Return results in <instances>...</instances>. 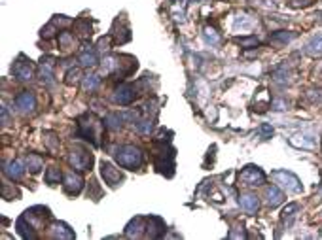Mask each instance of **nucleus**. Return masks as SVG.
<instances>
[{
	"label": "nucleus",
	"instance_id": "obj_4",
	"mask_svg": "<svg viewBox=\"0 0 322 240\" xmlns=\"http://www.w3.org/2000/svg\"><path fill=\"white\" fill-rule=\"evenodd\" d=\"M271 178L282 187V189H286L288 193H302L303 191V186L300 178L296 176V174L288 172V170H275V172H271Z\"/></svg>",
	"mask_w": 322,
	"mask_h": 240
},
{
	"label": "nucleus",
	"instance_id": "obj_21",
	"mask_svg": "<svg viewBox=\"0 0 322 240\" xmlns=\"http://www.w3.org/2000/svg\"><path fill=\"white\" fill-rule=\"evenodd\" d=\"M284 200V193L277 186H271L265 189V202H267L269 208H277L279 204H282Z\"/></svg>",
	"mask_w": 322,
	"mask_h": 240
},
{
	"label": "nucleus",
	"instance_id": "obj_28",
	"mask_svg": "<svg viewBox=\"0 0 322 240\" xmlns=\"http://www.w3.org/2000/svg\"><path fill=\"white\" fill-rule=\"evenodd\" d=\"M305 53L311 57H322V38H315L305 46Z\"/></svg>",
	"mask_w": 322,
	"mask_h": 240
},
{
	"label": "nucleus",
	"instance_id": "obj_42",
	"mask_svg": "<svg viewBox=\"0 0 322 240\" xmlns=\"http://www.w3.org/2000/svg\"><path fill=\"white\" fill-rule=\"evenodd\" d=\"M10 123V115H8V108L2 106V125H8Z\"/></svg>",
	"mask_w": 322,
	"mask_h": 240
},
{
	"label": "nucleus",
	"instance_id": "obj_37",
	"mask_svg": "<svg viewBox=\"0 0 322 240\" xmlns=\"http://www.w3.org/2000/svg\"><path fill=\"white\" fill-rule=\"evenodd\" d=\"M57 33V25H55L53 21H51V23H49V25H46V27L42 28V38H51V36H53V34Z\"/></svg>",
	"mask_w": 322,
	"mask_h": 240
},
{
	"label": "nucleus",
	"instance_id": "obj_19",
	"mask_svg": "<svg viewBox=\"0 0 322 240\" xmlns=\"http://www.w3.org/2000/svg\"><path fill=\"white\" fill-rule=\"evenodd\" d=\"M296 36H298V33H292V31H279V33H273L269 36V44H273L277 47L286 46V44L294 40Z\"/></svg>",
	"mask_w": 322,
	"mask_h": 240
},
{
	"label": "nucleus",
	"instance_id": "obj_33",
	"mask_svg": "<svg viewBox=\"0 0 322 240\" xmlns=\"http://www.w3.org/2000/svg\"><path fill=\"white\" fill-rule=\"evenodd\" d=\"M72 44H74V36L70 33H61L59 34V46L61 47H72Z\"/></svg>",
	"mask_w": 322,
	"mask_h": 240
},
{
	"label": "nucleus",
	"instance_id": "obj_31",
	"mask_svg": "<svg viewBox=\"0 0 322 240\" xmlns=\"http://www.w3.org/2000/svg\"><path fill=\"white\" fill-rule=\"evenodd\" d=\"M152 127H154V123H152L150 119H139L137 121V133L150 134L152 133Z\"/></svg>",
	"mask_w": 322,
	"mask_h": 240
},
{
	"label": "nucleus",
	"instance_id": "obj_43",
	"mask_svg": "<svg viewBox=\"0 0 322 240\" xmlns=\"http://www.w3.org/2000/svg\"><path fill=\"white\" fill-rule=\"evenodd\" d=\"M190 2H207V0H190Z\"/></svg>",
	"mask_w": 322,
	"mask_h": 240
},
{
	"label": "nucleus",
	"instance_id": "obj_6",
	"mask_svg": "<svg viewBox=\"0 0 322 240\" xmlns=\"http://www.w3.org/2000/svg\"><path fill=\"white\" fill-rule=\"evenodd\" d=\"M12 74L19 81H31L34 78V65L25 55H19L12 65Z\"/></svg>",
	"mask_w": 322,
	"mask_h": 240
},
{
	"label": "nucleus",
	"instance_id": "obj_15",
	"mask_svg": "<svg viewBox=\"0 0 322 240\" xmlns=\"http://www.w3.org/2000/svg\"><path fill=\"white\" fill-rule=\"evenodd\" d=\"M53 68H55L53 57H46V59H42L40 72H38L42 83H46V85H53Z\"/></svg>",
	"mask_w": 322,
	"mask_h": 240
},
{
	"label": "nucleus",
	"instance_id": "obj_13",
	"mask_svg": "<svg viewBox=\"0 0 322 240\" xmlns=\"http://www.w3.org/2000/svg\"><path fill=\"white\" fill-rule=\"evenodd\" d=\"M65 191H67L68 195H78L84 189V178H82L80 174H74L72 172H67L65 174Z\"/></svg>",
	"mask_w": 322,
	"mask_h": 240
},
{
	"label": "nucleus",
	"instance_id": "obj_12",
	"mask_svg": "<svg viewBox=\"0 0 322 240\" xmlns=\"http://www.w3.org/2000/svg\"><path fill=\"white\" fill-rule=\"evenodd\" d=\"M167 231L165 223L161 221V218H155V216H150L146 223V238H161Z\"/></svg>",
	"mask_w": 322,
	"mask_h": 240
},
{
	"label": "nucleus",
	"instance_id": "obj_2",
	"mask_svg": "<svg viewBox=\"0 0 322 240\" xmlns=\"http://www.w3.org/2000/svg\"><path fill=\"white\" fill-rule=\"evenodd\" d=\"M114 157L118 165L127 170H137L142 165V152L141 147L125 144V146H118L114 149Z\"/></svg>",
	"mask_w": 322,
	"mask_h": 240
},
{
	"label": "nucleus",
	"instance_id": "obj_25",
	"mask_svg": "<svg viewBox=\"0 0 322 240\" xmlns=\"http://www.w3.org/2000/svg\"><path fill=\"white\" fill-rule=\"evenodd\" d=\"M203 40H205V44H208L210 47H216V46H220V34L216 33L212 27H205L203 28Z\"/></svg>",
	"mask_w": 322,
	"mask_h": 240
},
{
	"label": "nucleus",
	"instance_id": "obj_1",
	"mask_svg": "<svg viewBox=\"0 0 322 240\" xmlns=\"http://www.w3.org/2000/svg\"><path fill=\"white\" fill-rule=\"evenodd\" d=\"M102 127H104V121L97 119L91 113H86L84 117L78 119V134L88 142H91L93 146H101Z\"/></svg>",
	"mask_w": 322,
	"mask_h": 240
},
{
	"label": "nucleus",
	"instance_id": "obj_29",
	"mask_svg": "<svg viewBox=\"0 0 322 240\" xmlns=\"http://www.w3.org/2000/svg\"><path fill=\"white\" fill-rule=\"evenodd\" d=\"M298 210H300V204H298V202H290V204H286V208L282 210V220L286 221V225H292V221H294Z\"/></svg>",
	"mask_w": 322,
	"mask_h": 240
},
{
	"label": "nucleus",
	"instance_id": "obj_23",
	"mask_svg": "<svg viewBox=\"0 0 322 240\" xmlns=\"http://www.w3.org/2000/svg\"><path fill=\"white\" fill-rule=\"evenodd\" d=\"M80 63H82V67H88V68L97 67V65H99V57L95 53V49L86 46V49L80 53Z\"/></svg>",
	"mask_w": 322,
	"mask_h": 240
},
{
	"label": "nucleus",
	"instance_id": "obj_3",
	"mask_svg": "<svg viewBox=\"0 0 322 240\" xmlns=\"http://www.w3.org/2000/svg\"><path fill=\"white\" fill-rule=\"evenodd\" d=\"M68 163H70V167H72L74 170L82 172V170L91 168V165H93V155L89 154L88 147L74 146L72 149H70V155H68Z\"/></svg>",
	"mask_w": 322,
	"mask_h": 240
},
{
	"label": "nucleus",
	"instance_id": "obj_9",
	"mask_svg": "<svg viewBox=\"0 0 322 240\" xmlns=\"http://www.w3.org/2000/svg\"><path fill=\"white\" fill-rule=\"evenodd\" d=\"M15 108L19 110L21 113H33L34 108H36V97H34L31 91H21L17 97H15Z\"/></svg>",
	"mask_w": 322,
	"mask_h": 240
},
{
	"label": "nucleus",
	"instance_id": "obj_18",
	"mask_svg": "<svg viewBox=\"0 0 322 240\" xmlns=\"http://www.w3.org/2000/svg\"><path fill=\"white\" fill-rule=\"evenodd\" d=\"M239 204H241L245 212L254 214L260 208V200H258V197L254 193H241L239 195Z\"/></svg>",
	"mask_w": 322,
	"mask_h": 240
},
{
	"label": "nucleus",
	"instance_id": "obj_41",
	"mask_svg": "<svg viewBox=\"0 0 322 240\" xmlns=\"http://www.w3.org/2000/svg\"><path fill=\"white\" fill-rule=\"evenodd\" d=\"M247 234H245V231H243V227H241V231H231L229 233V238H245Z\"/></svg>",
	"mask_w": 322,
	"mask_h": 240
},
{
	"label": "nucleus",
	"instance_id": "obj_7",
	"mask_svg": "<svg viewBox=\"0 0 322 240\" xmlns=\"http://www.w3.org/2000/svg\"><path fill=\"white\" fill-rule=\"evenodd\" d=\"M101 176L102 180H104V184H108L110 187H118L123 182V174L110 161H102L101 163Z\"/></svg>",
	"mask_w": 322,
	"mask_h": 240
},
{
	"label": "nucleus",
	"instance_id": "obj_32",
	"mask_svg": "<svg viewBox=\"0 0 322 240\" xmlns=\"http://www.w3.org/2000/svg\"><path fill=\"white\" fill-rule=\"evenodd\" d=\"M82 80V70L80 68H70L67 72V83L68 85H74V83H78V81Z\"/></svg>",
	"mask_w": 322,
	"mask_h": 240
},
{
	"label": "nucleus",
	"instance_id": "obj_17",
	"mask_svg": "<svg viewBox=\"0 0 322 240\" xmlns=\"http://www.w3.org/2000/svg\"><path fill=\"white\" fill-rule=\"evenodd\" d=\"M49 233L53 238H59V240H72L74 238V233L72 229L67 225V223H61V221H55L49 225Z\"/></svg>",
	"mask_w": 322,
	"mask_h": 240
},
{
	"label": "nucleus",
	"instance_id": "obj_40",
	"mask_svg": "<svg viewBox=\"0 0 322 240\" xmlns=\"http://www.w3.org/2000/svg\"><path fill=\"white\" fill-rule=\"evenodd\" d=\"M271 108H275V110H286L288 104H286L284 100H273V102H271Z\"/></svg>",
	"mask_w": 322,
	"mask_h": 240
},
{
	"label": "nucleus",
	"instance_id": "obj_35",
	"mask_svg": "<svg viewBox=\"0 0 322 240\" xmlns=\"http://www.w3.org/2000/svg\"><path fill=\"white\" fill-rule=\"evenodd\" d=\"M307 99L311 100L313 104H322V89H309Z\"/></svg>",
	"mask_w": 322,
	"mask_h": 240
},
{
	"label": "nucleus",
	"instance_id": "obj_14",
	"mask_svg": "<svg viewBox=\"0 0 322 240\" xmlns=\"http://www.w3.org/2000/svg\"><path fill=\"white\" fill-rule=\"evenodd\" d=\"M4 174H6L8 180L12 182H17L23 178V174H25V167H23V163H21L19 159L15 161H10V163H4Z\"/></svg>",
	"mask_w": 322,
	"mask_h": 240
},
{
	"label": "nucleus",
	"instance_id": "obj_16",
	"mask_svg": "<svg viewBox=\"0 0 322 240\" xmlns=\"http://www.w3.org/2000/svg\"><path fill=\"white\" fill-rule=\"evenodd\" d=\"M258 25V21L254 17H250L249 14H237L233 19V28L235 31H241V33H249Z\"/></svg>",
	"mask_w": 322,
	"mask_h": 240
},
{
	"label": "nucleus",
	"instance_id": "obj_10",
	"mask_svg": "<svg viewBox=\"0 0 322 240\" xmlns=\"http://www.w3.org/2000/svg\"><path fill=\"white\" fill-rule=\"evenodd\" d=\"M146 223H148V218H135L127 223L125 227V236L129 238H141V236H146Z\"/></svg>",
	"mask_w": 322,
	"mask_h": 240
},
{
	"label": "nucleus",
	"instance_id": "obj_24",
	"mask_svg": "<svg viewBox=\"0 0 322 240\" xmlns=\"http://www.w3.org/2000/svg\"><path fill=\"white\" fill-rule=\"evenodd\" d=\"M123 125V113H108L104 117V127L108 131H120Z\"/></svg>",
	"mask_w": 322,
	"mask_h": 240
},
{
	"label": "nucleus",
	"instance_id": "obj_36",
	"mask_svg": "<svg viewBox=\"0 0 322 240\" xmlns=\"http://www.w3.org/2000/svg\"><path fill=\"white\" fill-rule=\"evenodd\" d=\"M76 27H78V31H80V36H84V38H88V36H91V27H89L88 21H78L76 23Z\"/></svg>",
	"mask_w": 322,
	"mask_h": 240
},
{
	"label": "nucleus",
	"instance_id": "obj_8",
	"mask_svg": "<svg viewBox=\"0 0 322 240\" xmlns=\"http://www.w3.org/2000/svg\"><path fill=\"white\" fill-rule=\"evenodd\" d=\"M137 97V91H135V87L131 83H120V85L114 89V95H112V99H114L116 104H120V106H127L131 104Z\"/></svg>",
	"mask_w": 322,
	"mask_h": 240
},
{
	"label": "nucleus",
	"instance_id": "obj_30",
	"mask_svg": "<svg viewBox=\"0 0 322 240\" xmlns=\"http://www.w3.org/2000/svg\"><path fill=\"white\" fill-rule=\"evenodd\" d=\"M61 170L57 167H49L46 170V184H49V186H55V184H59L61 182Z\"/></svg>",
	"mask_w": 322,
	"mask_h": 240
},
{
	"label": "nucleus",
	"instance_id": "obj_11",
	"mask_svg": "<svg viewBox=\"0 0 322 240\" xmlns=\"http://www.w3.org/2000/svg\"><path fill=\"white\" fill-rule=\"evenodd\" d=\"M290 144L300 149H315L316 147V136L311 133H296L290 136Z\"/></svg>",
	"mask_w": 322,
	"mask_h": 240
},
{
	"label": "nucleus",
	"instance_id": "obj_20",
	"mask_svg": "<svg viewBox=\"0 0 322 240\" xmlns=\"http://www.w3.org/2000/svg\"><path fill=\"white\" fill-rule=\"evenodd\" d=\"M15 227H17V233H19L25 240H34V238H36V231H34L33 223L29 221L27 216L19 218V220H17V225H15Z\"/></svg>",
	"mask_w": 322,
	"mask_h": 240
},
{
	"label": "nucleus",
	"instance_id": "obj_26",
	"mask_svg": "<svg viewBox=\"0 0 322 240\" xmlns=\"http://www.w3.org/2000/svg\"><path fill=\"white\" fill-rule=\"evenodd\" d=\"M82 85H84V91L93 93L95 89H99V85H101V78H99L97 74H88V76H84Z\"/></svg>",
	"mask_w": 322,
	"mask_h": 240
},
{
	"label": "nucleus",
	"instance_id": "obj_39",
	"mask_svg": "<svg viewBox=\"0 0 322 240\" xmlns=\"http://www.w3.org/2000/svg\"><path fill=\"white\" fill-rule=\"evenodd\" d=\"M97 47H99L101 51L108 49V47H110V36H102L101 40H99V44H97Z\"/></svg>",
	"mask_w": 322,
	"mask_h": 240
},
{
	"label": "nucleus",
	"instance_id": "obj_34",
	"mask_svg": "<svg viewBox=\"0 0 322 240\" xmlns=\"http://www.w3.org/2000/svg\"><path fill=\"white\" fill-rule=\"evenodd\" d=\"M239 44L241 47H258L260 46V40L256 38V36H245V38H239Z\"/></svg>",
	"mask_w": 322,
	"mask_h": 240
},
{
	"label": "nucleus",
	"instance_id": "obj_27",
	"mask_svg": "<svg viewBox=\"0 0 322 240\" xmlns=\"http://www.w3.org/2000/svg\"><path fill=\"white\" fill-rule=\"evenodd\" d=\"M27 167H29V170H31L33 174L40 172L42 167H44V159H42L40 155H36V154H29L27 155Z\"/></svg>",
	"mask_w": 322,
	"mask_h": 240
},
{
	"label": "nucleus",
	"instance_id": "obj_5",
	"mask_svg": "<svg viewBox=\"0 0 322 240\" xmlns=\"http://www.w3.org/2000/svg\"><path fill=\"white\" fill-rule=\"evenodd\" d=\"M239 184L247 187L263 186V184H265V174H263L262 168L256 167V165H247V167L239 172Z\"/></svg>",
	"mask_w": 322,
	"mask_h": 240
},
{
	"label": "nucleus",
	"instance_id": "obj_22",
	"mask_svg": "<svg viewBox=\"0 0 322 240\" xmlns=\"http://www.w3.org/2000/svg\"><path fill=\"white\" fill-rule=\"evenodd\" d=\"M273 78H275L277 83L288 85V83H292V81H294V72H292V70L288 68V65H282V67H279L275 70Z\"/></svg>",
	"mask_w": 322,
	"mask_h": 240
},
{
	"label": "nucleus",
	"instance_id": "obj_38",
	"mask_svg": "<svg viewBox=\"0 0 322 240\" xmlns=\"http://www.w3.org/2000/svg\"><path fill=\"white\" fill-rule=\"evenodd\" d=\"M258 133L262 134V138H271V134H273V127H271L269 123H263L262 127L258 129Z\"/></svg>",
	"mask_w": 322,
	"mask_h": 240
}]
</instances>
